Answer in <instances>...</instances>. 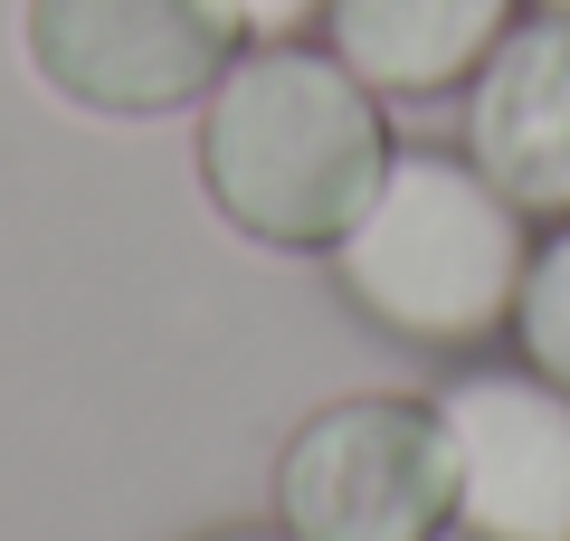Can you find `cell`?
<instances>
[{
    "label": "cell",
    "instance_id": "cell-6",
    "mask_svg": "<svg viewBox=\"0 0 570 541\" xmlns=\"http://www.w3.org/2000/svg\"><path fill=\"white\" fill-rule=\"evenodd\" d=\"M466 161L523 219H570V10H523L466 77Z\"/></svg>",
    "mask_w": 570,
    "mask_h": 541
},
{
    "label": "cell",
    "instance_id": "cell-11",
    "mask_svg": "<svg viewBox=\"0 0 570 541\" xmlns=\"http://www.w3.org/2000/svg\"><path fill=\"white\" fill-rule=\"evenodd\" d=\"M532 10H570V0H532Z\"/></svg>",
    "mask_w": 570,
    "mask_h": 541
},
{
    "label": "cell",
    "instance_id": "cell-4",
    "mask_svg": "<svg viewBox=\"0 0 570 541\" xmlns=\"http://www.w3.org/2000/svg\"><path fill=\"white\" fill-rule=\"evenodd\" d=\"M448 437V532L466 541H570V390L532 361H466L438 381Z\"/></svg>",
    "mask_w": 570,
    "mask_h": 541
},
{
    "label": "cell",
    "instance_id": "cell-7",
    "mask_svg": "<svg viewBox=\"0 0 570 541\" xmlns=\"http://www.w3.org/2000/svg\"><path fill=\"white\" fill-rule=\"evenodd\" d=\"M513 20L523 0H324V48L371 96H448Z\"/></svg>",
    "mask_w": 570,
    "mask_h": 541
},
{
    "label": "cell",
    "instance_id": "cell-2",
    "mask_svg": "<svg viewBox=\"0 0 570 541\" xmlns=\"http://www.w3.org/2000/svg\"><path fill=\"white\" fill-rule=\"evenodd\" d=\"M362 323L419 352H485L513 323L532 266V219L466 153H390L362 219L324 247Z\"/></svg>",
    "mask_w": 570,
    "mask_h": 541
},
{
    "label": "cell",
    "instance_id": "cell-8",
    "mask_svg": "<svg viewBox=\"0 0 570 541\" xmlns=\"http://www.w3.org/2000/svg\"><path fill=\"white\" fill-rule=\"evenodd\" d=\"M513 361H532L542 381L570 390V219H551L532 238V266H523V295H513Z\"/></svg>",
    "mask_w": 570,
    "mask_h": 541
},
{
    "label": "cell",
    "instance_id": "cell-10",
    "mask_svg": "<svg viewBox=\"0 0 570 541\" xmlns=\"http://www.w3.org/2000/svg\"><path fill=\"white\" fill-rule=\"evenodd\" d=\"M209 541H295V532H285V522H276V532H209Z\"/></svg>",
    "mask_w": 570,
    "mask_h": 541
},
{
    "label": "cell",
    "instance_id": "cell-1",
    "mask_svg": "<svg viewBox=\"0 0 570 541\" xmlns=\"http://www.w3.org/2000/svg\"><path fill=\"white\" fill-rule=\"evenodd\" d=\"M390 115L333 48L257 39L200 96V190L257 247H333L390 171Z\"/></svg>",
    "mask_w": 570,
    "mask_h": 541
},
{
    "label": "cell",
    "instance_id": "cell-3",
    "mask_svg": "<svg viewBox=\"0 0 570 541\" xmlns=\"http://www.w3.org/2000/svg\"><path fill=\"white\" fill-rule=\"evenodd\" d=\"M276 522L295 541H438L448 532V437L428 400L314 409L276 446Z\"/></svg>",
    "mask_w": 570,
    "mask_h": 541
},
{
    "label": "cell",
    "instance_id": "cell-9",
    "mask_svg": "<svg viewBox=\"0 0 570 541\" xmlns=\"http://www.w3.org/2000/svg\"><path fill=\"white\" fill-rule=\"evenodd\" d=\"M228 20V39L257 48V39H305V29H324V0H209Z\"/></svg>",
    "mask_w": 570,
    "mask_h": 541
},
{
    "label": "cell",
    "instance_id": "cell-5",
    "mask_svg": "<svg viewBox=\"0 0 570 541\" xmlns=\"http://www.w3.org/2000/svg\"><path fill=\"white\" fill-rule=\"evenodd\" d=\"M20 48L86 115H171L200 105L238 58L209 0H20Z\"/></svg>",
    "mask_w": 570,
    "mask_h": 541
}]
</instances>
